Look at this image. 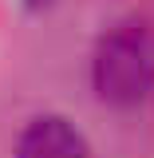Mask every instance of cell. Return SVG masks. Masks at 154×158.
Masks as SVG:
<instances>
[{"mask_svg": "<svg viewBox=\"0 0 154 158\" xmlns=\"http://www.w3.org/2000/svg\"><path fill=\"white\" fill-rule=\"evenodd\" d=\"M95 91L103 103L135 107L154 91V28L127 20L111 28L95 48Z\"/></svg>", "mask_w": 154, "mask_h": 158, "instance_id": "1", "label": "cell"}, {"mask_svg": "<svg viewBox=\"0 0 154 158\" xmlns=\"http://www.w3.org/2000/svg\"><path fill=\"white\" fill-rule=\"evenodd\" d=\"M36 4H40V0H36Z\"/></svg>", "mask_w": 154, "mask_h": 158, "instance_id": "3", "label": "cell"}, {"mask_svg": "<svg viewBox=\"0 0 154 158\" xmlns=\"http://www.w3.org/2000/svg\"><path fill=\"white\" fill-rule=\"evenodd\" d=\"M16 158H91L87 138L79 135L67 118H36L24 135H20Z\"/></svg>", "mask_w": 154, "mask_h": 158, "instance_id": "2", "label": "cell"}]
</instances>
